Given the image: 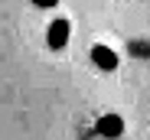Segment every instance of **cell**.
<instances>
[{
	"instance_id": "obj_1",
	"label": "cell",
	"mask_w": 150,
	"mask_h": 140,
	"mask_svg": "<svg viewBox=\"0 0 150 140\" xmlns=\"http://www.w3.org/2000/svg\"><path fill=\"white\" fill-rule=\"evenodd\" d=\"M69 36H72V23L65 16H56L49 23V30H46V42H49V49H56V52L69 46Z\"/></svg>"
},
{
	"instance_id": "obj_2",
	"label": "cell",
	"mask_w": 150,
	"mask_h": 140,
	"mask_svg": "<svg viewBox=\"0 0 150 140\" xmlns=\"http://www.w3.org/2000/svg\"><path fill=\"white\" fill-rule=\"evenodd\" d=\"M91 62L101 68V72H114L117 68V56L111 46H91Z\"/></svg>"
},
{
	"instance_id": "obj_4",
	"label": "cell",
	"mask_w": 150,
	"mask_h": 140,
	"mask_svg": "<svg viewBox=\"0 0 150 140\" xmlns=\"http://www.w3.org/2000/svg\"><path fill=\"white\" fill-rule=\"evenodd\" d=\"M33 4H36V7H46V10H52V7L59 4V0H33Z\"/></svg>"
},
{
	"instance_id": "obj_3",
	"label": "cell",
	"mask_w": 150,
	"mask_h": 140,
	"mask_svg": "<svg viewBox=\"0 0 150 140\" xmlns=\"http://www.w3.org/2000/svg\"><path fill=\"white\" fill-rule=\"evenodd\" d=\"M124 130V121L117 117V114H101L98 117V134H105V137H117Z\"/></svg>"
}]
</instances>
